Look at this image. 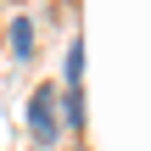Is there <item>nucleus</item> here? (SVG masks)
I'll return each instance as SVG.
<instances>
[{"mask_svg":"<svg viewBox=\"0 0 151 151\" xmlns=\"http://www.w3.org/2000/svg\"><path fill=\"white\" fill-rule=\"evenodd\" d=\"M28 134H34V151L56 146V134H67L62 129V90L56 84H39L28 95Z\"/></svg>","mask_w":151,"mask_h":151,"instance_id":"1","label":"nucleus"},{"mask_svg":"<svg viewBox=\"0 0 151 151\" xmlns=\"http://www.w3.org/2000/svg\"><path fill=\"white\" fill-rule=\"evenodd\" d=\"M84 90H62V129L67 134H84Z\"/></svg>","mask_w":151,"mask_h":151,"instance_id":"2","label":"nucleus"},{"mask_svg":"<svg viewBox=\"0 0 151 151\" xmlns=\"http://www.w3.org/2000/svg\"><path fill=\"white\" fill-rule=\"evenodd\" d=\"M62 90H84V45H78V39L67 45V62H62Z\"/></svg>","mask_w":151,"mask_h":151,"instance_id":"3","label":"nucleus"},{"mask_svg":"<svg viewBox=\"0 0 151 151\" xmlns=\"http://www.w3.org/2000/svg\"><path fill=\"white\" fill-rule=\"evenodd\" d=\"M11 56H17V62L34 56V22H28V17H11Z\"/></svg>","mask_w":151,"mask_h":151,"instance_id":"4","label":"nucleus"}]
</instances>
